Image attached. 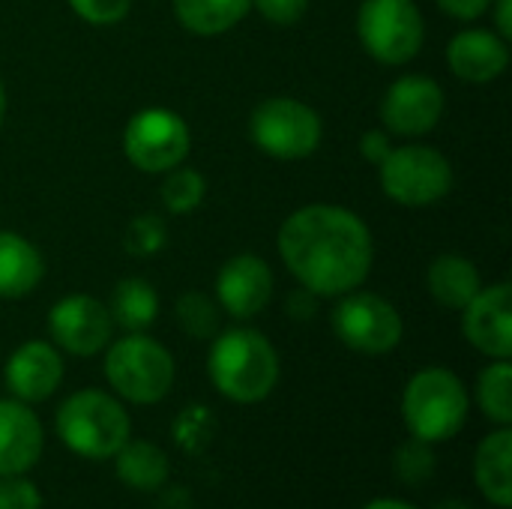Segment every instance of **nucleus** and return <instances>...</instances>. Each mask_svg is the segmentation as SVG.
Returning a JSON list of instances; mask_svg holds the SVG:
<instances>
[{"label":"nucleus","mask_w":512,"mask_h":509,"mask_svg":"<svg viewBox=\"0 0 512 509\" xmlns=\"http://www.w3.org/2000/svg\"><path fill=\"white\" fill-rule=\"evenodd\" d=\"M111 321H117L123 330L129 333H141L147 330L156 315H159V297L153 291L150 282L144 279H123L117 282L114 294H111Z\"/></svg>","instance_id":"5701e85b"},{"label":"nucleus","mask_w":512,"mask_h":509,"mask_svg":"<svg viewBox=\"0 0 512 509\" xmlns=\"http://www.w3.org/2000/svg\"><path fill=\"white\" fill-rule=\"evenodd\" d=\"M0 509H42V495L21 474L0 477Z\"/></svg>","instance_id":"c756f323"},{"label":"nucleus","mask_w":512,"mask_h":509,"mask_svg":"<svg viewBox=\"0 0 512 509\" xmlns=\"http://www.w3.org/2000/svg\"><path fill=\"white\" fill-rule=\"evenodd\" d=\"M498 9H495V27H498V33L504 36V39H510L512 36V0H498L495 3Z\"/></svg>","instance_id":"f704fd0d"},{"label":"nucleus","mask_w":512,"mask_h":509,"mask_svg":"<svg viewBox=\"0 0 512 509\" xmlns=\"http://www.w3.org/2000/svg\"><path fill=\"white\" fill-rule=\"evenodd\" d=\"M57 435L75 456L111 459L129 441V417L108 393L81 390L57 408Z\"/></svg>","instance_id":"7ed1b4c3"},{"label":"nucleus","mask_w":512,"mask_h":509,"mask_svg":"<svg viewBox=\"0 0 512 509\" xmlns=\"http://www.w3.org/2000/svg\"><path fill=\"white\" fill-rule=\"evenodd\" d=\"M444 114V90L426 75H405L384 93L381 117L396 135H426L438 126Z\"/></svg>","instance_id":"f8f14e48"},{"label":"nucleus","mask_w":512,"mask_h":509,"mask_svg":"<svg viewBox=\"0 0 512 509\" xmlns=\"http://www.w3.org/2000/svg\"><path fill=\"white\" fill-rule=\"evenodd\" d=\"M429 291L441 306L465 309L480 291V273L462 255H441L429 267Z\"/></svg>","instance_id":"aec40b11"},{"label":"nucleus","mask_w":512,"mask_h":509,"mask_svg":"<svg viewBox=\"0 0 512 509\" xmlns=\"http://www.w3.org/2000/svg\"><path fill=\"white\" fill-rule=\"evenodd\" d=\"M477 399L489 420L510 426L512 423V366L507 360H498L495 366L480 372L477 381Z\"/></svg>","instance_id":"b1692460"},{"label":"nucleus","mask_w":512,"mask_h":509,"mask_svg":"<svg viewBox=\"0 0 512 509\" xmlns=\"http://www.w3.org/2000/svg\"><path fill=\"white\" fill-rule=\"evenodd\" d=\"M3 117H6V90H3V81H0V126H3Z\"/></svg>","instance_id":"4c0bfd02"},{"label":"nucleus","mask_w":512,"mask_h":509,"mask_svg":"<svg viewBox=\"0 0 512 509\" xmlns=\"http://www.w3.org/2000/svg\"><path fill=\"white\" fill-rule=\"evenodd\" d=\"M512 432L504 426L501 432H492L483 438L477 459H474V477L480 492L501 509L512 504Z\"/></svg>","instance_id":"6ab92c4d"},{"label":"nucleus","mask_w":512,"mask_h":509,"mask_svg":"<svg viewBox=\"0 0 512 509\" xmlns=\"http://www.w3.org/2000/svg\"><path fill=\"white\" fill-rule=\"evenodd\" d=\"M177 321L180 327L192 336V339H213L219 330V312L213 306V300L201 291H186L177 300Z\"/></svg>","instance_id":"a878e982"},{"label":"nucleus","mask_w":512,"mask_h":509,"mask_svg":"<svg viewBox=\"0 0 512 509\" xmlns=\"http://www.w3.org/2000/svg\"><path fill=\"white\" fill-rule=\"evenodd\" d=\"M402 414L414 438L429 444L447 441L459 435L468 420L465 384L450 369H423L405 387Z\"/></svg>","instance_id":"20e7f679"},{"label":"nucleus","mask_w":512,"mask_h":509,"mask_svg":"<svg viewBox=\"0 0 512 509\" xmlns=\"http://www.w3.org/2000/svg\"><path fill=\"white\" fill-rule=\"evenodd\" d=\"M204 192H207V183L195 168H171V174L162 183V201L177 216L192 213L204 201Z\"/></svg>","instance_id":"393cba45"},{"label":"nucleus","mask_w":512,"mask_h":509,"mask_svg":"<svg viewBox=\"0 0 512 509\" xmlns=\"http://www.w3.org/2000/svg\"><path fill=\"white\" fill-rule=\"evenodd\" d=\"M435 471V453L429 447V441H420V438H411L408 444L399 447L396 453V474L402 483L408 486H420L432 477Z\"/></svg>","instance_id":"bb28decb"},{"label":"nucleus","mask_w":512,"mask_h":509,"mask_svg":"<svg viewBox=\"0 0 512 509\" xmlns=\"http://www.w3.org/2000/svg\"><path fill=\"white\" fill-rule=\"evenodd\" d=\"M381 186L396 204L426 207L453 189V168L438 150L408 144L390 150L381 162Z\"/></svg>","instance_id":"6e6552de"},{"label":"nucleus","mask_w":512,"mask_h":509,"mask_svg":"<svg viewBox=\"0 0 512 509\" xmlns=\"http://www.w3.org/2000/svg\"><path fill=\"white\" fill-rule=\"evenodd\" d=\"M279 255L306 291L339 297L366 282L375 246L357 213L333 204H309L285 219Z\"/></svg>","instance_id":"f257e3e1"},{"label":"nucleus","mask_w":512,"mask_h":509,"mask_svg":"<svg viewBox=\"0 0 512 509\" xmlns=\"http://www.w3.org/2000/svg\"><path fill=\"white\" fill-rule=\"evenodd\" d=\"M126 159L147 174L177 168L189 153V129L186 120L168 108L138 111L123 132Z\"/></svg>","instance_id":"1a4fd4ad"},{"label":"nucleus","mask_w":512,"mask_h":509,"mask_svg":"<svg viewBox=\"0 0 512 509\" xmlns=\"http://www.w3.org/2000/svg\"><path fill=\"white\" fill-rule=\"evenodd\" d=\"M42 456V426L21 402H0V477L24 474Z\"/></svg>","instance_id":"dca6fc26"},{"label":"nucleus","mask_w":512,"mask_h":509,"mask_svg":"<svg viewBox=\"0 0 512 509\" xmlns=\"http://www.w3.org/2000/svg\"><path fill=\"white\" fill-rule=\"evenodd\" d=\"M114 459L117 477L138 492H153L168 480V456L150 441H126Z\"/></svg>","instance_id":"4be33fe9"},{"label":"nucleus","mask_w":512,"mask_h":509,"mask_svg":"<svg viewBox=\"0 0 512 509\" xmlns=\"http://www.w3.org/2000/svg\"><path fill=\"white\" fill-rule=\"evenodd\" d=\"M210 378L216 390L240 405L270 396L279 381V357L258 330H228L210 348Z\"/></svg>","instance_id":"f03ea898"},{"label":"nucleus","mask_w":512,"mask_h":509,"mask_svg":"<svg viewBox=\"0 0 512 509\" xmlns=\"http://www.w3.org/2000/svg\"><path fill=\"white\" fill-rule=\"evenodd\" d=\"M111 330H114L111 312L87 294L63 297L48 312L51 339L75 357L99 354L111 342Z\"/></svg>","instance_id":"9b49d317"},{"label":"nucleus","mask_w":512,"mask_h":509,"mask_svg":"<svg viewBox=\"0 0 512 509\" xmlns=\"http://www.w3.org/2000/svg\"><path fill=\"white\" fill-rule=\"evenodd\" d=\"M105 378L123 399L153 405L162 402L174 384V360L156 339L132 333L111 345L105 357Z\"/></svg>","instance_id":"39448f33"},{"label":"nucleus","mask_w":512,"mask_h":509,"mask_svg":"<svg viewBox=\"0 0 512 509\" xmlns=\"http://www.w3.org/2000/svg\"><path fill=\"white\" fill-rule=\"evenodd\" d=\"M252 0H174L177 21L198 36H219L246 18Z\"/></svg>","instance_id":"412c9836"},{"label":"nucleus","mask_w":512,"mask_h":509,"mask_svg":"<svg viewBox=\"0 0 512 509\" xmlns=\"http://www.w3.org/2000/svg\"><path fill=\"white\" fill-rule=\"evenodd\" d=\"M363 509H417V507L402 504V501H375V504H369V507H363Z\"/></svg>","instance_id":"c9c22d12"},{"label":"nucleus","mask_w":512,"mask_h":509,"mask_svg":"<svg viewBox=\"0 0 512 509\" xmlns=\"http://www.w3.org/2000/svg\"><path fill=\"white\" fill-rule=\"evenodd\" d=\"M249 132L258 150L273 159H306L321 144V117L291 96H276L252 111Z\"/></svg>","instance_id":"0eeeda50"},{"label":"nucleus","mask_w":512,"mask_h":509,"mask_svg":"<svg viewBox=\"0 0 512 509\" xmlns=\"http://www.w3.org/2000/svg\"><path fill=\"white\" fill-rule=\"evenodd\" d=\"M447 60H450V69L462 81L486 84V81H495L507 69L510 51H507V42L492 30H462L453 36L447 48Z\"/></svg>","instance_id":"f3484780"},{"label":"nucleus","mask_w":512,"mask_h":509,"mask_svg":"<svg viewBox=\"0 0 512 509\" xmlns=\"http://www.w3.org/2000/svg\"><path fill=\"white\" fill-rule=\"evenodd\" d=\"M462 330L468 342L495 360H510L512 354V288L507 282L480 288L465 306Z\"/></svg>","instance_id":"ddd939ff"},{"label":"nucleus","mask_w":512,"mask_h":509,"mask_svg":"<svg viewBox=\"0 0 512 509\" xmlns=\"http://www.w3.org/2000/svg\"><path fill=\"white\" fill-rule=\"evenodd\" d=\"M444 12H450L453 18H462V21H474L480 18L495 0H438Z\"/></svg>","instance_id":"2f4dec72"},{"label":"nucleus","mask_w":512,"mask_h":509,"mask_svg":"<svg viewBox=\"0 0 512 509\" xmlns=\"http://www.w3.org/2000/svg\"><path fill=\"white\" fill-rule=\"evenodd\" d=\"M69 6H72V12H75L78 18L105 27V24L123 21V18L129 15L132 0H69Z\"/></svg>","instance_id":"c85d7f7f"},{"label":"nucleus","mask_w":512,"mask_h":509,"mask_svg":"<svg viewBox=\"0 0 512 509\" xmlns=\"http://www.w3.org/2000/svg\"><path fill=\"white\" fill-rule=\"evenodd\" d=\"M165 240H168V228H165V222L159 219V216H153V213H144V216H138V219H132L129 222V228H126V252H132V255H138V258H147V255H156L162 246H165Z\"/></svg>","instance_id":"cd10ccee"},{"label":"nucleus","mask_w":512,"mask_h":509,"mask_svg":"<svg viewBox=\"0 0 512 509\" xmlns=\"http://www.w3.org/2000/svg\"><path fill=\"white\" fill-rule=\"evenodd\" d=\"M357 33L375 60L399 66L420 54L426 27L414 0H363Z\"/></svg>","instance_id":"423d86ee"},{"label":"nucleus","mask_w":512,"mask_h":509,"mask_svg":"<svg viewBox=\"0 0 512 509\" xmlns=\"http://www.w3.org/2000/svg\"><path fill=\"white\" fill-rule=\"evenodd\" d=\"M63 381V360L48 342H24L6 363V387L21 402H45Z\"/></svg>","instance_id":"2eb2a0df"},{"label":"nucleus","mask_w":512,"mask_h":509,"mask_svg":"<svg viewBox=\"0 0 512 509\" xmlns=\"http://www.w3.org/2000/svg\"><path fill=\"white\" fill-rule=\"evenodd\" d=\"M435 509H471L465 501H459V498H450V501H441Z\"/></svg>","instance_id":"e433bc0d"},{"label":"nucleus","mask_w":512,"mask_h":509,"mask_svg":"<svg viewBox=\"0 0 512 509\" xmlns=\"http://www.w3.org/2000/svg\"><path fill=\"white\" fill-rule=\"evenodd\" d=\"M42 273H45V261L39 249L12 231H0V297L3 300L27 297L42 282Z\"/></svg>","instance_id":"a211bd4d"},{"label":"nucleus","mask_w":512,"mask_h":509,"mask_svg":"<svg viewBox=\"0 0 512 509\" xmlns=\"http://www.w3.org/2000/svg\"><path fill=\"white\" fill-rule=\"evenodd\" d=\"M252 6L276 27H291L297 24L306 9H309V0H252Z\"/></svg>","instance_id":"7c9ffc66"},{"label":"nucleus","mask_w":512,"mask_h":509,"mask_svg":"<svg viewBox=\"0 0 512 509\" xmlns=\"http://www.w3.org/2000/svg\"><path fill=\"white\" fill-rule=\"evenodd\" d=\"M393 147H390V138L384 135V132H366L363 135V141H360V153H363V159H369V162H384L387 159V153H390Z\"/></svg>","instance_id":"473e14b6"},{"label":"nucleus","mask_w":512,"mask_h":509,"mask_svg":"<svg viewBox=\"0 0 512 509\" xmlns=\"http://www.w3.org/2000/svg\"><path fill=\"white\" fill-rule=\"evenodd\" d=\"M216 297L231 318H252L264 312L273 297V273L258 255L231 258L216 276Z\"/></svg>","instance_id":"4468645a"},{"label":"nucleus","mask_w":512,"mask_h":509,"mask_svg":"<svg viewBox=\"0 0 512 509\" xmlns=\"http://www.w3.org/2000/svg\"><path fill=\"white\" fill-rule=\"evenodd\" d=\"M288 315L291 318H300V321H306V318H312L315 315V294L312 291H297V294H291L288 297Z\"/></svg>","instance_id":"72a5a7b5"},{"label":"nucleus","mask_w":512,"mask_h":509,"mask_svg":"<svg viewBox=\"0 0 512 509\" xmlns=\"http://www.w3.org/2000/svg\"><path fill=\"white\" fill-rule=\"evenodd\" d=\"M336 336L360 354H387L402 342V318L393 303L369 291H348L333 309Z\"/></svg>","instance_id":"9d476101"}]
</instances>
